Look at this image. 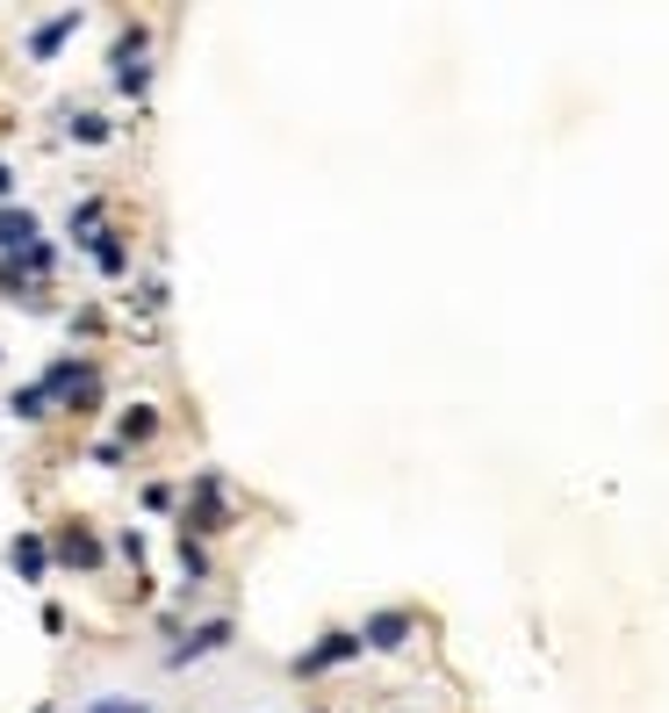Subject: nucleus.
I'll use <instances>...</instances> for the list:
<instances>
[{
	"instance_id": "nucleus-13",
	"label": "nucleus",
	"mask_w": 669,
	"mask_h": 713,
	"mask_svg": "<svg viewBox=\"0 0 669 713\" xmlns=\"http://www.w3.org/2000/svg\"><path fill=\"white\" fill-rule=\"evenodd\" d=\"M180 570H188V576H209V555H202V541H194V534H180Z\"/></svg>"
},
{
	"instance_id": "nucleus-17",
	"label": "nucleus",
	"mask_w": 669,
	"mask_h": 713,
	"mask_svg": "<svg viewBox=\"0 0 669 713\" xmlns=\"http://www.w3.org/2000/svg\"><path fill=\"white\" fill-rule=\"evenodd\" d=\"M8 180H14V174H8V159H0V195H8Z\"/></svg>"
},
{
	"instance_id": "nucleus-2",
	"label": "nucleus",
	"mask_w": 669,
	"mask_h": 713,
	"mask_svg": "<svg viewBox=\"0 0 669 713\" xmlns=\"http://www.w3.org/2000/svg\"><path fill=\"white\" fill-rule=\"evenodd\" d=\"M109 66H116V87H123V95H144V87H151V72H144V29H123V43L109 51Z\"/></svg>"
},
{
	"instance_id": "nucleus-10",
	"label": "nucleus",
	"mask_w": 669,
	"mask_h": 713,
	"mask_svg": "<svg viewBox=\"0 0 669 713\" xmlns=\"http://www.w3.org/2000/svg\"><path fill=\"white\" fill-rule=\"evenodd\" d=\"M72 238H80L87 252H94L101 238H109V231H101V202H80V209H72Z\"/></svg>"
},
{
	"instance_id": "nucleus-12",
	"label": "nucleus",
	"mask_w": 669,
	"mask_h": 713,
	"mask_svg": "<svg viewBox=\"0 0 669 713\" xmlns=\"http://www.w3.org/2000/svg\"><path fill=\"white\" fill-rule=\"evenodd\" d=\"M8 412H14V418H43L51 404H43V389L29 383V389H14V397H8Z\"/></svg>"
},
{
	"instance_id": "nucleus-4",
	"label": "nucleus",
	"mask_w": 669,
	"mask_h": 713,
	"mask_svg": "<svg viewBox=\"0 0 669 713\" xmlns=\"http://www.w3.org/2000/svg\"><path fill=\"white\" fill-rule=\"evenodd\" d=\"M360 648H368V642H360V634H324V642H317V648H302V656H296V677H317V671H331V663L360 656Z\"/></svg>"
},
{
	"instance_id": "nucleus-9",
	"label": "nucleus",
	"mask_w": 669,
	"mask_h": 713,
	"mask_svg": "<svg viewBox=\"0 0 669 713\" xmlns=\"http://www.w3.org/2000/svg\"><path fill=\"white\" fill-rule=\"evenodd\" d=\"M72 29H80V14H51V22L29 37V58H58V43H66Z\"/></svg>"
},
{
	"instance_id": "nucleus-15",
	"label": "nucleus",
	"mask_w": 669,
	"mask_h": 713,
	"mask_svg": "<svg viewBox=\"0 0 669 713\" xmlns=\"http://www.w3.org/2000/svg\"><path fill=\"white\" fill-rule=\"evenodd\" d=\"M94 260H101V275H123V246H116V238H101Z\"/></svg>"
},
{
	"instance_id": "nucleus-7",
	"label": "nucleus",
	"mask_w": 669,
	"mask_h": 713,
	"mask_svg": "<svg viewBox=\"0 0 669 713\" xmlns=\"http://www.w3.org/2000/svg\"><path fill=\"white\" fill-rule=\"evenodd\" d=\"M223 642H231V620H202L188 642H173V663H194V656H209V648H223Z\"/></svg>"
},
{
	"instance_id": "nucleus-16",
	"label": "nucleus",
	"mask_w": 669,
	"mask_h": 713,
	"mask_svg": "<svg viewBox=\"0 0 669 713\" xmlns=\"http://www.w3.org/2000/svg\"><path fill=\"white\" fill-rule=\"evenodd\" d=\"M87 713H144L137 700H101V706H87Z\"/></svg>"
},
{
	"instance_id": "nucleus-1",
	"label": "nucleus",
	"mask_w": 669,
	"mask_h": 713,
	"mask_svg": "<svg viewBox=\"0 0 669 713\" xmlns=\"http://www.w3.org/2000/svg\"><path fill=\"white\" fill-rule=\"evenodd\" d=\"M51 563L58 570H101V534H87L80 519H66L51 534Z\"/></svg>"
},
{
	"instance_id": "nucleus-5",
	"label": "nucleus",
	"mask_w": 669,
	"mask_h": 713,
	"mask_svg": "<svg viewBox=\"0 0 669 713\" xmlns=\"http://www.w3.org/2000/svg\"><path fill=\"white\" fill-rule=\"evenodd\" d=\"M194 526H231V512H223V483H217V476H202V483L188 491V534H194Z\"/></svg>"
},
{
	"instance_id": "nucleus-8",
	"label": "nucleus",
	"mask_w": 669,
	"mask_h": 713,
	"mask_svg": "<svg viewBox=\"0 0 669 713\" xmlns=\"http://www.w3.org/2000/svg\"><path fill=\"white\" fill-rule=\"evenodd\" d=\"M0 246L29 252V246H37V217H29V209H0Z\"/></svg>"
},
{
	"instance_id": "nucleus-11",
	"label": "nucleus",
	"mask_w": 669,
	"mask_h": 713,
	"mask_svg": "<svg viewBox=\"0 0 669 713\" xmlns=\"http://www.w3.org/2000/svg\"><path fill=\"white\" fill-rule=\"evenodd\" d=\"M151 433H159V412H151V404H130V412H123V433H116V439L130 447V439H151Z\"/></svg>"
},
{
	"instance_id": "nucleus-6",
	"label": "nucleus",
	"mask_w": 669,
	"mask_h": 713,
	"mask_svg": "<svg viewBox=\"0 0 669 713\" xmlns=\"http://www.w3.org/2000/svg\"><path fill=\"white\" fill-rule=\"evenodd\" d=\"M360 642H368V648H403V642H410V613H403V605L375 613L368 627H360Z\"/></svg>"
},
{
	"instance_id": "nucleus-14",
	"label": "nucleus",
	"mask_w": 669,
	"mask_h": 713,
	"mask_svg": "<svg viewBox=\"0 0 669 713\" xmlns=\"http://www.w3.org/2000/svg\"><path fill=\"white\" fill-rule=\"evenodd\" d=\"M72 138H80V145H101V138H109V123H101V116H72Z\"/></svg>"
},
{
	"instance_id": "nucleus-3",
	"label": "nucleus",
	"mask_w": 669,
	"mask_h": 713,
	"mask_svg": "<svg viewBox=\"0 0 669 713\" xmlns=\"http://www.w3.org/2000/svg\"><path fill=\"white\" fill-rule=\"evenodd\" d=\"M8 570L22 576V584H43V576H51V541H43V534H14L8 541Z\"/></svg>"
}]
</instances>
